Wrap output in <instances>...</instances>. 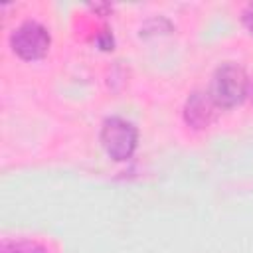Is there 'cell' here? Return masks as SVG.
<instances>
[{
    "instance_id": "5",
    "label": "cell",
    "mask_w": 253,
    "mask_h": 253,
    "mask_svg": "<svg viewBox=\"0 0 253 253\" xmlns=\"http://www.w3.org/2000/svg\"><path fill=\"white\" fill-rule=\"evenodd\" d=\"M2 253H45V249L34 241H14V243H4Z\"/></svg>"
},
{
    "instance_id": "3",
    "label": "cell",
    "mask_w": 253,
    "mask_h": 253,
    "mask_svg": "<svg viewBox=\"0 0 253 253\" xmlns=\"http://www.w3.org/2000/svg\"><path fill=\"white\" fill-rule=\"evenodd\" d=\"M49 34L38 22H24L10 36V45L16 55L26 61L42 59L49 49Z\"/></svg>"
},
{
    "instance_id": "2",
    "label": "cell",
    "mask_w": 253,
    "mask_h": 253,
    "mask_svg": "<svg viewBox=\"0 0 253 253\" xmlns=\"http://www.w3.org/2000/svg\"><path fill=\"white\" fill-rule=\"evenodd\" d=\"M136 140H138L136 128L128 121L119 119V117H111L103 123L101 144L113 160H117V162L128 160L136 148Z\"/></svg>"
},
{
    "instance_id": "1",
    "label": "cell",
    "mask_w": 253,
    "mask_h": 253,
    "mask_svg": "<svg viewBox=\"0 0 253 253\" xmlns=\"http://www.w3.org/2000/svg\"><path fill=\"white\" fill-rule=\"evenodd\" d=\"M247 89H249V79L245 71L235 63H223L215 69L208 95L215 107L231 109L245 99Z\"/></svg>"
},
{
    "instance_id": "4",
    "label": "cell",
    "mask_w": 253,
    "mask_h": 253,
    "mask_svg": "<svg viewBox=\"0 0 253 253\" xmlns=\"http://www.w3.org/2000/svg\"><path fill=\"white\" fill-rule=\"evenodd\" d=\"M213 109H215V105L208 93H194V95H190L186 109H184L186 123L192 125L194 128H204L211 123Z\"/></svg>"
},
{
    "instance_id": "6",
    "label": "cell",
    "mask_w": 253,
    "mask_h": 253,
    "mask_svg": "<svg viewBox=\"0 0 253 253\" xmlns=\"http://www.w3.org/2000/svg\"><path fill=\"white\" fill-rule=\"evenodd\" d=\"M243 24H245V28L253 34V4H249V6L245 8V12H243Z\"/></svg>"
}]
</instances>
